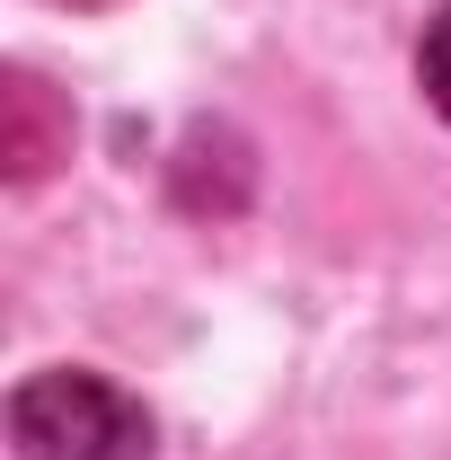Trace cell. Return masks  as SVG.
Here are the masks:
<instances>
[{
	"mask_svg": "<svg viewBox=\"0 0 451 460\" xmlns=\"http://www.w3.org/2000/svg\"><path fill=\"white\" fill-rule=\"evenodd\" d=\"M18 460H151V416L98 372H36L9 390Z\"/></svg>",
	"mask_w": 451,
	"mask_h": 460,
	"instance_id": "6da1fadb",
	"label": "cell"
},
{
	"mask_svg": "<svg viewBox=\"0 0 451 460\" xmlns=\"http://www.w3.org/2000/svg\"><path fill=\"white\" fill-rule=\"evenodd\" d=\"M416 71H425V98L443 107V124H451V9L425 27V54H416Z\"/></svg>",
	"mask_w": 451,
	"mask_h": 460,
	"instance_id": "3957f363",
	"label": "cell"
},
{
	"mask_svg": "<svg viewBox=\"0 0 451 460\" xmlns=\"http://www.w3.org/2000/svg\"><path fill=\"white\" fill-rule=\"evenodd\" d=\"M0 160L18 186H36L54 160H71V115L54 107V89L36 71H9V89H0Z\"/></svg>",
	"mask_w": 451,
	"mask_h": 460,
	"instance_id": "7a4b0ae2",
	"label": "cell"
},
{
	"mask_svg": "<svg viewBox=\"0 0 451 460\" xmlns=\"http://www.w3.org/2000/svg\"><path fill=\"white\" fill-rule=\"evenodd\" d=\"M80 9H107V0H80Z\"/></svg>",
	"mask_w": 451,
	"mask_h": 460,
	"instance_id": "277c9868",
	"label": "cell"
}]
</instances>
